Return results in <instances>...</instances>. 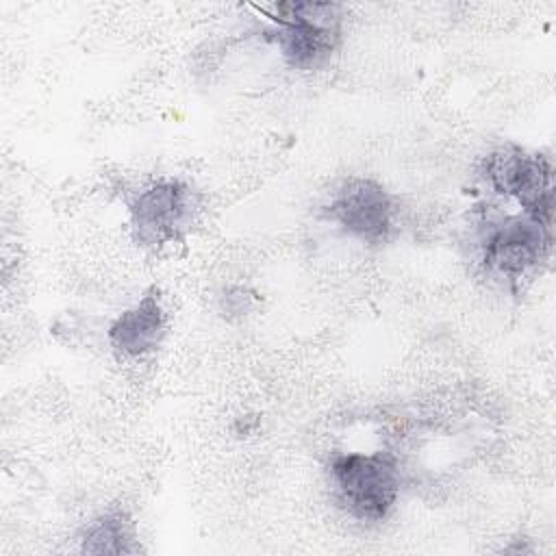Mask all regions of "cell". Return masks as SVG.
Returning a JSON list of instances; mask_svg holds the SVG:
<instances>
[{"label": "cell", "mask_w": 556, "mask_h": 556, "mask_svg": "<svg viewBox=\"0 0 556 556\" xmlns=\"http://www.w3.org/2000/svg\"><path fill=\"white\" fill-rule=\"evenodd\" d=\"M271 39L289 67L321 70L343 37V7L337 2H278L269 9Z\"/></svg>", "instance_id": "6da1fadb"}, {"label": "cell", "mask_w": 556, "mask_h": 556, "mask_svg": "<svg viewBox=\"0 0 556 556\" xmlns=\"http://www.w3.org/2000/svg\"><path fill=\"white\" fill-rule=\"evenodd\" d=\"M328 471L334 497L350 517L367 523L389 517L400 495V469L391 454H334Z\"/></svg>", "instance_id": "7a4b0ae2"}, {"label": "cell", "mask_w": 556, "mask_h": 556, "mask_svg": "<svg viewBox=\"0 0 556 556\" xmlns=\"http://www.w3.org/2000/svg\"><path fill=\"white\" fill-rule=\"evenodd\" d=\"M552 222L528 213L486 222L480 237V261L489 276L519 282L530 278L552 250Z\"/></svg>", "instance_id": "3957f363"}, {"label": "cell", "mask_w": 556, "mask_h": 556, "mask_svg": "<svg viewBox=\"0 0 556 556\" xmlns=\"http://www.w3.org/2000/svg\"><path fill=\"white\" fill-rule=\"evenodd\" d=\"M200 213L198 191L180 178H159L132 193L128 202L135 239L148 248L182 241Z\"/></svg>", "instance_id": "277c9868"}, {"label": "cell", "mask_w": 556, "mask_h": 556, "mask_svg": "<svg viewBox=\"0 0 556 556\" xmlns=\"http://www.w3.org/2000/svg\"><path fill=\"white\" fill-rule=\"evenodd\" d=\"M480 176L495 193L515 198L523 213L554 219V167L545 154L502 143L482 159Z\"/></svg>", "instance_id": "5b68a950"}, {"label": "cell", "mask_w": 556, "mask_h": 556, "mask_svg": "<svg viewBox=\"0 0 556 556\" xmlns=\"http://www.w3.org/2000/svg\"><path fill=\"white\" fill-rule=\"evenodd\" d=\"M326 217L348 237L376 245L384 243L393 230L395 204L391 193L374 178H343L324 208Z\"/></svg>", "instance_id": "8992f818"}, {"label": "cell", "mask_w": 556, "mask_h": 556, "mask_svg": "<svg viewBox=\"0 0 556 556\" xmlns=\"http://www.w3.org/2000/svg\"><path fill=\"white\" fill-rule=\"evenodd\" d=\"M109 345L128 358L156 350L165 337V311L159 289H148L132 306L122 311L109 326Z\"/></svg>", "instance_id": "52a82bcc"}, {"label": "cell", "mask_w": 556, "mask_h": 556, "mask_svg": "<svg viewBox=\"0 0 556 556\" xmlns=\"http://www.w3.org/2000/svg\"><path fill=\"white\" fill-rule=\"evenodd\" d=\"M83 554H137L139 541L135 523L124 510H106L85 526L80 532Z\"/></svg>", "instance_id": "ba28073f"}, {"label": "cell", "mask_w": 556, "mask_h": 556, "mask_svg": "<svg viewBox=\"0 0 556 556\" xmlns=\"http://www.w3.org/2000/svg\"><path fill=\"white\" fill-rule=\"evenodd\" d=\"M252 306V295L243 287H228L222 295L224 315H245Z\"/></svg>", "instance_id": "9c48e42d"}]
</instances>
